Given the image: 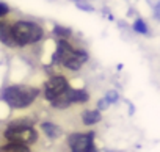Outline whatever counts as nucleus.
<instances>
[{"label": "nucleus", "mask_w": 160, "mask_h": 152, "mask_svg": "<svg viewBox=\"0 0 160 152\" xmlns=\"http://www.w3.org/2000/svg\"><path fill=\"white\" fill-rule=\"evenodd\" d=\"M66 90H69V85H68V80L63 77V75H55L52 77L47 83H46V97L52 102L53 99H57L58 96H61Z\"/></svg>", "instance_id": "nucleus-6"}, {"label": "nucleus", "mask_w": 160, "mask_h": 152, "mask_svg": "<svg viewBox=\"0 0 160 152\" xmlns=\"http://www.w3.org/2000/svg\"><path fill=\"white\" fill-rule=\"evenodd\" d=\"M88 101V93L83 90H66L61 96L52 101V105L55 108H66L74 102H87Z\"/></svg>", "instance_id": "nucleus-4"}, {"label": "nucleus", "mask_w": 160, "mask_h": 152, "mask_svg": "<svg viewBox=\"0 0 160 152\" xmlns=\"http://www.w3.org/2000/svg\"><path fill=\"white\" fill-rule=\"evenodd\" d=\"M105 99H107L108 104H115V102L118 101V93H116V91H108L107 96H105Z\"/></svg>", "instance_id": "nucleus-15"}, {"label": "nucleus", "mask_w": 160, "mask_h": 152, "mask_svg": "<svg viewBox=\"0 0 160 152\" xmlns=\"http://www.w3.org/2000/svg\"><path fill=\"white\" fill-rule=\"evenodd\" d=\"M69 147L72 152H98L93 143V133H74L69 136Z\"/></svg>", "instance_id": "nucleus-5"}, {"label": "nucleus", "mask_w": 160, "mask_h": 152, "mask_svg": "<svg viewBox=\"0 0 160 152\" xmlns=\"http://www.w3.org/2000/svg\"><path fill=\"white\" fill-rule=\"evenodd\" d=\"M87 60H88V53H87L85 50H74L72 55L64 61V66H66L68 69L77 71V69H80V67L87 63Z\"/></svg>", "instance_id": "nucleus-7"}, {"label": "nucleus", "mask_w": 160, "mask_h": 152, "mask_svg": "<svg viewBox=\"0 0 160 152\" xmlns=\"http://www.w3.org/2000/svg\"><path fill=\"white\" fill-rule=\"evenodd\" d=\"M5 138L10 143H19V144H32L36 141L38 133L35 129H32L28 124L24 122H16L10 125L5 132Z\"/></svg>", "instance_id": "nucleus-3"}, {"label": "nucleus", "mask_w": 160, "mask_h": 152, "mask_svg": "<svg viewBox=\"0 0 160 152\" xmlns=\"http://www.w3.org/2000/svg\"><path fill=\"white\" fill-rule=\"evenodd\" d=\"M38 97V90L25 85L10 86L3 93V99L13 108H25Z\"/></svg>", "instance_id": "nucleus-1"}, {"label": "nucleus", "mask_w": 160, "mask_h": 152, "mask_svg": "<svg viewBox=\"0 0 160 152\" xmlns=\"http://www.w3.org/2000/svg\"><path fill=\"white\" fill-rule=\"evenodd\" d=\"M41 127H42V130L47 133V136H50V138H58V136L61 135V129H60L58 125L52 124V122H44Z\"/></svg>", "instance_id": "nucleus-11"}, {"label": "nucleus", "mask_w": 160, "mask_h": 152, "mask_svg": "<svg viewBox=\"0 0 160 152\" xmlns=\"http://www.w3.org/2000/svg\"><path fill=\"white\" fill-rule=\"evenodd\" d=\"M107 107H108V102H107V99H105V97H104V99H101V101H99V105H98V108H99V110H105Z\"/></svg>", "instance_id": "nucleus-16"}, {"label": "nucleus", "mask_w": 160, "mask_h": 152, "mask_svg": "<svg viewBox=\"0 0 160 152\" xmlns=\"http://www.w3.org/2000/svg\"><path fill=\"white\" fill-rule=\"evenodd\" d=\"M133 30L138 32V33H141V35H146V33H148V27H146V24H144L141 19H137V21L133 22Z\"/></svg>", "instance_id": "nucleus-13"}, {"label": "nucleus", "mask_w": 160, "mask_h": 152, "mask_svg": "<svg viewBox=\"0 0 160 152\" xmlns=\"http://www.w3.org/2000/svg\"><path fill=\"white\" fill-rule=\"evenodd\" d=\"M55 33H57L58 36H61V38H68V36L71 35V30H68V28H64V27H55Z\"/></svg>", "instance_id": "nucleus-14"}, {"label": "nucleus", "mask_w": 160, "mask_h": 152, "mask_svg": "<svg viewBox=\"0 0 160 152\" xmlns=\"http://www.w3.org/2000/svg\"><path fill=\"white\" fill-rule=\"evenodd\" d=\"M13 28V36L16 46H27L36 42L42 36V28L33 22H18Z\"/></svg>", "instance_id": "nucleus-2"}, {"label": "nucleus", "mask_w": 160, "mask_h": 152, "mask_svg": "<svg viewBox=\"0 0 160 152\" xmlns=\"http://www.w3.org/2000/svg\"><path fill=\"white\" fill-rule=\"evenodd\" d=\"M0 41H2L5 46H16V41H14V36H13V28L7 24H2L0 25Z\"/></svg>", "instance_id": "nucleus-9"}, {"label": "nucleus", "mask_w": 160, "mask_h": 152, "mask_svg": "<svg viewBox=\"0 0 160 152\" xmlns=\"http://www.w3.org/2000/svg\"><path fill=\"white\" fill-rule=\"evenodd\" d=\"M8 13V7L5 3H0V16H5Z\"/></svg>", "instance_id": "nucleus-17"}, {"label": "nucleus", "mask_w": 160, "mask_h": 152, "mask_svg": "<svg viewBox=\"0 0 160 152\" xmlns=\"http://www.w3.org/2000/svg\"><path fill=\"white\" fill-rule=\"evenodd\" d=\"M72 52H74V49L64 41V39H60L58 41V49H57V53H55V56H53V61H57V63H61V64H64V61L72 55Z\"/></svg>", "instance_id": "nucleus-8"}, {"label": "nucleus", "mask_w": 160, "mask_h": 152, "mask_svg": "<svg viewBox=\"0 0 160 152\" xmlns=\"http://www.w3.org/2000/svg\"><path fill=\"white\" fill-rule=\"evenodd\" d=\"M101 121V113L99 110H91V111H85L83 113V122L87 125H93L96 122Z\"/></svg>", "instance_id": "nucleus-10"}, {"label": "nucleus", "mask_w": 160, "mask_h": 152, "mask_svg": "<svg viewBox=\"0 0 160 152\" xmlns=\"http://www.w3.org/2000/svg\"><path fill=\"white\" fill-rule=\"evenodd\" d=\"M5 152H30V149L25 144H19V143H10L8 146L3 147Z\"/></svg>", "instance_id": "nucleus-12"}]
</instances>
